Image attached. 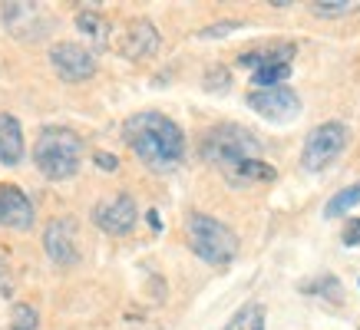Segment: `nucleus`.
<instances>
[{"label":"nucleus","instance_id":"f257e3e1","mask_svg":"<svg viewBox=\"0 0 360 330\" xmlns=\"http://www.w3.org/2000/svg\"><path fill=\"white\" fill-rule=\"evenodd\" d=\"M122 139L153 172H172L186 159V132L165 112L142 110L122 122Z\"/></svg>","mask_w":360,"mask_h":330},{"label":"nucleus","instance_id":"f03ea898","mask_svg":"<svg viewBox=\"0 0 360 330\" xmlns=\"http://www.w3.org/2000/svg\"><path fill=\"white\" fill-rule=\"evenodd\" d=\"M83 139H79L73 129L66 126H50L37 136L33 143V165L37 172L50 182H63V178H73L83 165Z\"/></svg>","mask_w":360,"mask_h":330},{"label":"nucleus","instance_id":"7ed1b4c3","mask_svg":"<svg viewBox=\"0 0 360 330\" xmlns=\"http://www.w3.org/2000/svg\"><path fill=\"white\" fill-rule=\"evenodd\" d=\"M198 152L208 165L229 172V169L248 162V159H262V143L255 139V132H248L238 122H221V126H212L202 136Z\"/></svg>","mask_w":360,"mask_h":330},{"label":"nucleus","instance_id":"20e7f679","mask_svg":"<svg viewBox=\"0 0 360 330\" xmlns=\"http://www.w3.org/2000/svg\"><path fill=\"white\" fill-rule=\"evenodd\" d=\"M186 235H188V248L205 264L225 268V264H231L235 254H238V235H235L225 221L212 218L205 211H192V215H188Z\"/></svg>","mask_w":360,"mask_h":330},{"label":"nucleus","instance_id":"39448f33","mask_svg":"<svg viewBox=\"0 0 360 330\" xmlns=\"http://www.w3.org/2000/svg\"><path fill=\"white\" fill-rule=\"evenodd\" d=\"M350 143V129L344 122H321L314 129L307 132L304 149H301V169L307 172H321L328 169L330 162H338V155L347 149Z\"/></svg>","mask_w":360,"mask_h":330},{"label":"nucleus","instance_id":"423d86ee","mask_svg":"<svg viewBox=\"0 0 360 330\" xmlns=\"http://www.w3.org/2000/svg\"><path fill=\"white\" fill-rule=\"evenodd\" d=\"M89 215H93V225L99 231H106V235H129L136 228V221H139V209H136L132 195H126V192L96 202Z\"/></svg>","mask_w":360,"mask_h":330},{"label":"nucleus","instance_id":"0eeeda50","mask_svg":"<svg viewBox=\"0 0 360 330\" xmlns=\"http://www.w3.org/2000/svg\"><path fill=\"white\" fill-rule=\"evenodd\" d=\"M248 110H255L262 119L268 122H291L301 116V99L295 89L278 86V89H255L248 93Z\"/></svg>","mask_w":360,"mask_h":330},{"label":"nucleus","instance_id":"6e6552de","mask_svg":"<svg viewBox=\"0 0 360 330\" xmlns=\"http://www.w3.org/2000/svg\"><path fill=\"white\" fill-rule=\"evenodd\" d=\"M50 63H53L56 77L63 83H83V79L96 73V53L79 44H70V40H63V44H56L50 50Z\"/></svg>","mask_w":360,"mask_h":330},{"label":"nucleus","instance_id":"1a4fd4ad","mask_svg":"<svg viewBox=\"0 0 360 330\" xmlns=\"http://www.w3.org/2000/svg\"><path fill=\"white\" fill-rule=\"evenodd\" d=\"M77 221L73 218H53L46 225L44 231V251L46 258L56 264V268H73L79 261V251H77Z\"/></svg>","mask_w":360,"mask_h":330},{"label":"nucleus","instance_id":"9d476101","mask_svg":"<svg viewBox=\"0 0 360 330\" xmlns=\"http://www.w3.org/2000/svg\"><path fill=\"white\" fill-rule=\"evenodd\" d=\"M37 215H33V202L27 198L20 185L4 182L0 185V228L11 231H30Z\"/></svg>","mask_w":360,"mask_h":330},{"label":"nucleus","instance_id":"9b49d317","mask_svg":"<svg viewBox=\"0 0 360 330\" xmlns=\"http://www.w3.org/2000/svg\"><path fill=\"white\" fill-rule=\"evenodd\" d=\"M120 53L126 60H149L159 53V30L153 27V20H132L129 30H122Z\"/></svg>","mask_w":360,"mask_h":330},{"label":"nucleus","instance_id":"f8f14e48","mask_svg":"<svg viewBox=\"0 0 360 330\" xmlns=\"http://www.w3.org/2000/svg\"><path fill=\"white\" fill-rule=\"evenodd\" d=\"M27 143H23V129L17 116L11 112H0V162L4 165H20Z\"/></svg>","mask_w":360,"mask_h":330},{"label":"nucleus","instance_id":"ddd939ff","mask_svg":"<svg viewBox=\"0 0 360 330\" xmlns=\"http://www.w3.org/2000/svg\"><path fill=\"white\" fill-rule=\"evenodd\" d=\"M295 56V44H268L262 50H245L238 56V66H248V70H264V66H281L291 63Z\"/></svg>","mask_w":360,"mask_h":330},{"label":"nucleus","instance_id":"4468645a","mask_svg":"<svg viewBox=\"0 0 360 330\" xmlns=\"http://www.w3.org/2000/svg\"><path fill=\"white\" fill-rule=\"evenodd\" d=\"M221 176L229 178L235 188H245V185H255V182H274L278 172H274V165L262 162V159H248V162L235 165L229 172H221Z\"/></svg>","mask_w":360,"mask_h":330},{"label":"nucleus","instance_id":"2eb2a0df","mask_svg":"<svg viewBox=\"0 0 360 330\" xmlns=\"http://www.w3.org/2000/svg\"><path fill=\"white\" fill-rule=\"evenodd\" d=\"M77 27H79V33H83V37H89V40H93V44H110V27H106V20H103V17H99L96 11H79L77 13Z\"/></svg>","mask_w":360,"mask_h":330},{"label":"nucleus","instance_id":"dca6fc26","mask_svg":"<svg viewBox=\"0 0 360 330\" xmlns=\"http://www.w3.org/2000/svg\"><path fill=\"white\" fill-rule=\"evenodd\" d=\"M357 205H360V182H357V185L340 188L338 195H334V198L328 202V205H324V215H328V218H340V215L354 211Z\"/></svg>","mask_w":360,"mask_h":330},{"label":"nucleus","instance_id":"f3484780","mask_svg":"<svg viewBox=\"0 0 360 330\" xmlns=\"http://www.w3.org/2000/svg\"><path fill=\"white\" fill-rule=\"evenodd\" d=\"M4 330H40V310L33 308V304H23V301L13 304Z\"/></svg>","mask_w":360,"mask_h":330},{"label":"nucleus","instance_id":"a211bd4d","mask_svg":"<svg viewBox=\"0 0 360 330\" xmlns=\"http://www.w3.org/2000/svg\"><path fill=\"white\" fill-rule=\"evenodd\" d=\"M288 77H291V63L264 66V70H255V73H251V83L258 89H278L288 83Z\"/></svg>","mask_w":360,"mask_h":330},{"label":"nucleus","instance_id":"6ab92c4d","mask_svg":"<svg viewBox=\"0 0 360 330\" xmlns=\"http://www.w3.org/2000/svg\"><path fill=\"white\" fill-rule=\"evenodd\" d=\"M307 294L314 297H324V301H330V304H340L344 301V287H340V281L334 275H321L317 281H311V284H304Z\"/></svg>","mask_w":360,"mask_h":330},{"label":"nucleus","instance_id":"aec40b11","mask_svg":"<svg viewBox=\"0 0 360 330\" xmlns=\"http://www.w3.org/2000/svg\"><path fill=\"white\" fill-rule=\"evenodd\" d=\"M354 11H357L354 0H314L311 4L314 17H344V13H354Z\"/></svg>","mask_w":360,"mask_h":330},{"label":"nucleus","instance_id":"412c9836","mask_svg":"<svg viewBox=\"0 0 360 330\" xmlns=\"http://www.w3.org/2000/svg\"><path fill=\"white\" fill-rule=\"evenodd\" d=\"M241 23L238 20H221V23H212V27H205V30H198V37L202 40H215V37H229L231 30H238Z\"/></svg>","mask_w":360,"mask_h":330},{"label":"nucleus","instance_id":"4be33fe9","mask_svg":"<svg viewBox=\"0 0 360 330\" xmlns=\"http://www.w3.org/2000/svg\"><path fill=\"white\" fill-rule=\"evenodd\" d=\"M229 83H231L229 70H221V66H219V70H212V73L205 77V89H208V93H225V89H229Z\"/></svg>","mask_w":360,"mask_h":330},{"label":"nucleus","instance_id":"5701e85b","mask_svg":"<svg viewBox=\"0 0 360 330\" xmlns=\"http://www.w3.org/2000/svg\"><path fill=\"white\" fill-rule=\"evenodd\" d=\"M13 291V271L11 264H7V258L0 254V297H7Z\"/></svg>","mask_w":360,"mask_h":330},{"label":"nucleus","instance_id":"b1692460","mask_svg":"<svg viewBox=\"0 0 360 330\" xmlns=\"http://www.w3.org/2000/svg\"><path fill=\"white\" fill-rule=\"evenodd\" d=\"M344 244H347V248L360 244V218H350L347 225H344Z\"/></svg>","mask_w":360,"mask_h":330},{"label":"nucleus","instance_id":"393cba45","mask_svg":"<svg viewBox=\"0 0 360 330\" xmlns=\"http://www.w3.org/2000/svg\"><path fill=\"white\" fill-rule=\"evenodd\" d=\"M93 159H96V165L103 169V172H116V169H120V159H116V155H110V152H96Z\"/></svg>","mask_w":360,"mask_h":330},{"label":"nucleus","instance_id":"a878e982","mask_svg":"<svg viewBox=\"0 0 360 330\" xmlns=\"http://www.w3.org/2000/svg\"><path fill=\"white\" fill-rule=\"evenodd\" d=\"M251 330H264V317H262V310L255 314V320H251Z\"/></svg>","mask_w":360,"mask_h":330},{"label":"nucleus","instance_id":"bb28decb","mask_svg":"<svg viewBox=\"0 0 360 330\" xmlns=\"http://www.w3.org/2000/svg\"><path fill=\"white\" fill-rule=\"evenodd\" d=\"M149 225H153V228H162V221H159V211H149Z\"/></svg>","mask_w":360,"mask_h":330}]
</instances>
